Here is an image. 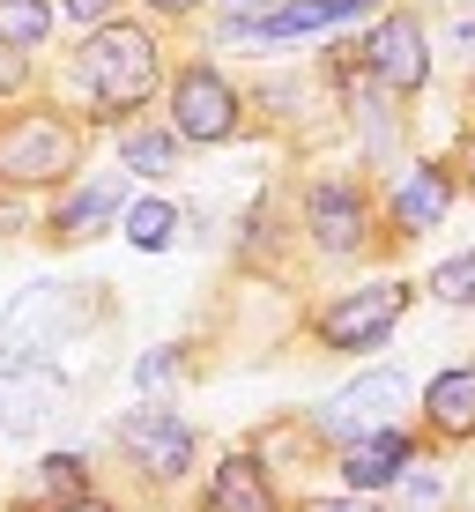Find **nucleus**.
<instances>
[{"instance_id": "obj_1", "label": "nucleus", "mask_w": 475, "mask_h": 512, "mask_svg": "<svg viewBox=\"0 0 475 512\" xmlns=\"http://www.w3.org/2000/svg\"><path fill=\"white\" fill-rule=\"evenodd\" d=\"M156 38L149 30H134V23H104L90 45L75 52V90L97 104L104 119H119V112H142L149 90H156Z\"/></svg>"}, {"instance_id": "obj_2", "label": "nucleus", "mask_w": 475, "mask_h": 512, "mask_svg": "<svg viewBox=\"0 0 475 512\" xmlns=\"http://www.w3.org/2000/svg\"><path fill=\"white\" fill-rule=\"evenodd\" d=\"M82 320V297L67 290V282H30V290H15V305L0 312V357L8 364H45L52 349L75 334Z\"/></svg>"}, {"instance_id": "obj_3", "label": "nucleus", "mask_w": 475, "mask_h": 512, "mask_svg": "<svg viewBox=\"0 0 475 512\" xmlns=\"http://www.w3.org/2000/svg\"><path fill=\"white\" fill-rule=\"evenodd\" d=\"M75 156L82 141L60 112H23L15 127H0V179L8 186H52L75 171Z\"/></svg>"}, {"instance_id": "obj_4", "label": "nucleus", "mask_w": 475, "mask_h": 512, "mask_svg": "<svg viewBox=\"0 0 475 512\" xmlns=\"http://www.w3.org/2000/svg\"><path fill=\"white\" fill-rule=\"evenodd\" d=\"M401 409H409V379L386 364V372H364L357 386H342V394H334L327 409L312 416V431H320V438H342V446H357V438H372V431H394Z\"/></svg>"}, {"instance_id": "obj_5", "label": "nucleus", "mask_w": 475, "mask_h": 512, "mask_svg": "<svg viewBox=\"0 0 475 512\" xmlns=\"http://www.w3.org/2000/svg\"><path fill=\"white\" fill-rule=\"evenodd\" d=\"M357 60H364V75L386 82L394 97H416V90L431 82V38H424V23H416V15H386L372 38L357 45Z\"/></svg>"}, {"instance_id": "obj_6", "label": "nucleus", "mask_w": 475, "mask_h": 512, "mask_svg": "<svg viewBox=\"0 0 475 512\" xmlns=\"http://www.w3.org/2000/svg\"><path fill=\"white\" fill-rule=\"evenodd\" d=\"M409 312V282H372V290H349L320 312V342L327 349H372L394 334V320Z\"/></svg>"}, {"instance_id": "obj_7", "label": "nucleus", "mask_w": 475, "mask_h": 512, "mask_svg": "<svg viewBox=\"0 0 475 512\" xmlns=\"http://www.w3.org/2000/svg\"><path fill=\"white\" fill-rule=\"evenodd\" d=\"M171 134L179 141H231L238 134V90L216 67H186L171 82Z\"/></svg>"}, {"instance_id": "obj_8", "label": "nucleus", "mask_w": 475, "mask_h": 512, "mask_svg": "<svg viewBox=\"0 0 475 512\" xmlns=\"http://www.w3.org/2000/svg\"><path fill=\"white\" fill-rule=\"evenodd\" d=\"M119 446H127V461L142 475L179 483V475L193 468V423L179 409H134L127 423H119Z\"/></svg>"}, {"instance_id": "obj_9", "label": "nucleus", "mask_w": 475, "mask_h": 512, "mask_svg": "<svg viewBox=\"0 0 475 512\" xmlns=\"http://www.w3.org/2000/svg\"><path fill=\"white\" fill-rule=\"evenodd\" d=\"M60 409H67V372H52V364L0 372V431L8 438H38L45 423H60Z\"/></svg>"}, {"instance_id": "obj_10", "label": "nucleus", "mask_w": 475, "mask_h": 512, "mask_svg": "<svg viewBox=\"0 0 475 512\" xmlns=\"http://www.w3.org/2000/svg\"><path fill=\"white\" fill-rule=\"evenodd\" d=\"M305 223H312V238H320V253H357V245H364V193L342 186V179L312 186Z\"/></svg>"}, {"instance_id": "obj_11", "label": "nucleus", "mask_w": 475, "mask_h": 512, "mask_svg": "<svg viewBox=\"0 0 475 512\" xmlns=\"http://www.w3.org/2000/svg\"><path fill=\"white\" fill-rule=\"evenodd\" d=\"M446 208H453V179L438 164H416L409 179L394 186V231L401 238H424V231L446 223Z\"/></svg>"}, {"instance_id": "obj_12", "label": "nucleus", "mask_w": 475, "mask_h": 512, "mask_svg": "<svg viewBox=\"0 0 475 512\" xmlns=\"http://www.w3.org/2000/svg\"><path fill=\"white\" fill-rule=\"evenodd\" d=\"M409 461L416 453H409L401 431H372V438H357V446H342V483H349V498H357V490H386Z\"/></svg>"}, {"instance_id": "obj_13", "label": "nucleus", "mask_w": 475, "mask_h": 512, "mask_svg": "<svg viewBox=\"0 0 475 512\" xmlns=\"http://www.w3.org/2000/svg\"><path fill=\"white\" fill-rule=\"evenodd\" d=\"M208 512H283L268 490V468L253 453H231L216 475H208Z\"/></svg>"}, {"instance_id": "obj_14", "label": "nucleus", "mask_w": 475, "mask_h": 512, "mask_svg": "<svg viewBox=\"0 0 475 512\" xmlns=\"http://www.w3.org/2000/svg\"><path fill=\"white\" fill-rule=\"evenodd\" d=\"M424 416H431V431H446V438H475V364H453V372L431 379Z\"/></svg>"}, {"instance_id": "obj_15", "label": "nucleus", "mask_w": 475, "mask_h": 512, "mask_svg": "<svg viewBox=\"0 0 475 512\" xmlns=\"http://www.w3.org/2000/svg\"><path fill=\"white\" fill-rule=\"evenodd\" d=\"M112 216H119V186H112V179H97V186L67 193V201H60V216H52V223H60V238H97Z\"/></svg>"}, {"instance_id": "obj_16", "label": "nucleus", "mask_w": 475, "mask_h": 512, "mask_svg": "<svg viewBox=\"0 0 475 512\" xmlns=\"http://www.w3.org/2000/svg\"><path fill=\"white\" fill-rule=\"evenodd\" d=\"M334 15H357V0H283L275 15H260V38H305V30H327Z\"/></svg>"}, {"instance_id": "obj_17", "label": "nucleus", "mask_w": 475, "mask_h": 512, "mask_svg": "<svg viewBox=\"0 0 475 512\" xmlns=\"http://www.w3.org/2000/svg\"><path fill=\"white\" fill-rule=\"evenodd\" d=\"M52 38V8L45 0H0V45L8 52H38Z\"/></svg>"}, {"instance_id": "obj_18", "label": "nucleus", "mask_w": 475, "mask_h": 512, "mask_svg": "<svg viewBox=\"0 0 475 512\" xmlns=\"http://www.w3.org/2000/svg\"><path fill=\"white\" fill-rule=\"evenodd\" d=\"M119 164L142 171V179H171V164H179V134H156V127H134L119 141Z\"/></svg>"}, {"instance_id": "obj_19", "label": "nucleus", "mask_w": 475, "mask_h": 512, "mask_svg": "<svg viewBox=\"0 0 475 512\" xmlns=\"http://www.w3.org/2000/svg\"><path fill=\"white\" fill-rule=\"evenodd\" d=\"M127 238L142 245V253H164V245L179 238V208L171 201H134L127 208Z\"/></svg>"}, {"instance_id": "obj_20", "label": "nucleus", "mask_w": 475, "mask_h": 512, "mask_svg": "<svg viewBox=\"0 0 475 512\" xmlns=\"http://www.w3.org/2000/svg\"><path fill=\"white\" fill-rule=\"evenodd\" d=\"M38 490H45V498H60V505L90 498V461H82V453H52V461L38 468Z\"/></svg>"}, {"instance_id": "obj_21", "label": "nucleus", "mask_w": 475, "mask_h": 512, "mask_svg": "<svg viewBox=\"0 0 475 512\" xmlns=\"http://www.w3.org/2000/svg\"><path fill=\"white\" fill-rule=\"evenodd\" d=\"M394 483H401V512H438L446 505V483H438V468H424V461H409Z\"/></svg>"}, {"instance_id": "obj_22", "label": "nucleus", "mask_w": 475, "mask_h": 512, "mask_svg": "<svg viewBox=\"0 0 475 512\" xmlns=\"http://www.w3.org/2000/svg\"><path fill=\"white\" fill-rule=\"evenodd\" d=\"M431 297H438V305H475V245L431 275Z\"/></svg>"}, {"instance_id": "obj_23", "label": "nucleus", "mask_w": 475, "mask_h": 512, "mask_svg": "<svg viewBox=\"0 0 475 512\" xmlns=\"http://www.w3.org/2000/svg\"><path fill=\"white\" fill-rule=\"evenodd\" d=\"M142 386H164V379H179V349H149L142 357V372H134Z\"/></svg>"}, {"instance_id": "obj_24", "label": "nucleus", "mask_w": 475, "mask_h": 512, "mask_svg": "<svg viewBox=\"0 0 475 512\" xmlns=\"http://www.w3.org/2000/svg\"><path fill=\"white\" fill-rule=\"evenodd\" d=\"M60 8H67V23H112V8H119V0H60Z\"/></svg>"}, {"instance_id": "obj_25", "label": "nucleus", "mask_w": 475, "mask_h": 512, "mask_svg": "<svg viewBox=\"0 0 475 512\" xmlns=\"http://www.w3.org/2000/svg\"><path fill=\"white\" fill-rule=\"evenodd\" d=\"M223 8H231V30H253L260 15H275L283 0H223Z\"/></svg>"}, {"instance_id": "obj_26", "label": "nucleus", "mask_w": 475, "mask_h": 512, "mask_svg": "<svg viewBox=\"0 0 475 512\" xmlns=\"http://www.w3.org/2000/svg\"><path fill=\"white\" fill-rule=\"evenodd\" d=\"M446 45L461 52V60H475V15H453V23H446Z\"/></svg>"}, {"instance_id": "obj_27", "label": "nucleus", "mask_w": 475, "mask_h": 512, "mask_svg": "<svg viewBox=\"0 0 475 512\" xmlns=\"http://www.w3.org/2000/svg\"><path fill=\"white\" fill-rule=\"evenodd\" d=\"M312 512H379V505H364V498H320Z\"/></svg>"}, {"instance_id": "obj_28", "label": "nucleus", "mask_w": 475, "mask_h": 512, "mask_svg": "<svg viewBox=\"0 0 475 512\" xmlns=\"http://www.w3.org/2000/svg\"><path fill=\"white\" fill-rule=\"evenodd\" d=\"M8 231H23V208H0V238Z\"/></svg>"}, {"instance_id": "obj_29", "label": "nucleus", "mask_w": 475, "mask_h": 512, "mask_svg": "<svg viewBox=\"0 0 475 512\" xmlns=\"http://www.w3.org/2000/svg\"><path fill=\"white\" fill-rule=\"evenodd\" d=\"M149 8H164V15H186V8H201V0H149Z\"/></svg>"}, {"instance_id": "obj_30", "label": "nucleus", "mask_w": 475, "mask_h": 512, "mask_svg": "<svg viewBox=\"0 0 475 512\" xmlns=\"http://www.w3.org/2000/svg\"><path fill=\"white\" fill-rule=\"evenodd\" d=\"M60 512H112V505H97V498H75V505H60Z\"/></svg>"}, {"instance_id": "obj_31", "label": "nucleus", "mask_w": 475, "mask_h": 512, "mask_svg": "<svg viewBox=\"0 0 475 512\" xmlns=\"http://www.w3.org/2000/svg\"><path fill=\"white\" fill-rule=\"evenodd\" d=\"M468 179H475V141H468Z\"/></svg>"}]
</instances>
